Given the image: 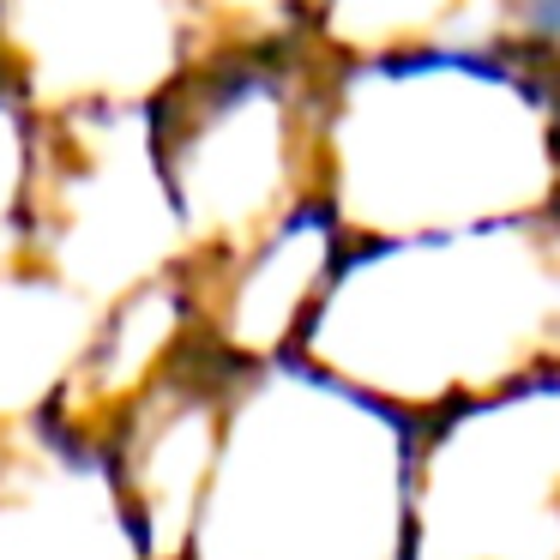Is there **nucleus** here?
Segmentation results:
<instances>
[{
    "mask_svg": "<svg viewBox=\"0 0 560 560\" xmlns=\"http://www.w3.org/2000/svg\"><path fill=\"white\" fill-rule=\"evenodd\" d=\"M206 49L199 0H0V73L37 121L145 109Z\"/></svg>",
    "mask_w": 560,
    "mask_h": 560,
    "instance_id": "1",
    "label": "nucleus"
},
{
    "mask_svg": "<svg viewBox=\"0 0 560 560\" xmlns=\"http://www.w3.org/2000/svg\"><path fill=\"white\" fill-rule=\"evenodd\" d=\"M0 560H151L97 428L49 410L0 440Z\"/></svg>",
    "mask_w": 560,
    "mask_h": 560,
    "instance_id": "2",
    "label": "nucleus"
}]
</instances>
